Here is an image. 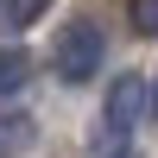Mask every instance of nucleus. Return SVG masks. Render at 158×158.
<instances>
[{
    "instance_id": "1",
    "label": "nucleus",
    "mask_w": 158,
    "mask_h": 158,
    "mask_svg": "<svg viewBox=\"0 0 158 158\" xmlns=\"http://www.w3.org/2000/svg\"><path fill=\"white\" fill-rule=\"evenodd\" d=\"M101 51H108V38L95 32V25H70V32L57 38V76L63 82H89V76L101 70Z\"/></svg>"
},
{
    "instance_id": "2",
    "label": "nucleus",
    "mask_w": 158,
    "mask_h": 158,
    "mask_svg": "<svg viewBox=\"0 0 158 158\" xmlns=\"http://www.w3.org/2000/svg\"><path fill=\"white\" fill-rule=\"evenodd\" d=\"M139 108H146V82H139V76H120V82L108 89V108H101L108 133L127 139V133H133V120H139Z\"/></svg>"
},
{
    "instance_id": "8",
    "label": "nucleus",
    "mask_w": 158,
    "mask_h": 158,
    "mask_svg": "<svg viewBox=\"0 0 158 158\" xmlns=\"http://www.w3.org/2000/svg\"><path fill=\"white\" fill-rule=\"evenodd\" d=\"M114 158H133V152H114Z\"/></svg>"
},
{
    "instance_id": "7",
    "label": "nucleus",
    "mask_w": 158,
    "mask_h": 158,
    "mask_svg": "<svg viewBox=\"0 0 158 158\" xmlns=\"http://www.w3.org/2000/svg\"><path fill=\"white\" fill-rule=\"evenodd\" d=\"M152 114H158V89H152Z\"/></svg>"
},
{
    "instance_id": "3",
    "label": "nucleus",
    "mask_w": 158,
    "mask_h": 158,
    "mask_svg": "<svg viewBox=\"0 0 158 158\" xmlns=\"http://www.w3.org/2000/svg\"><path fill=\"white\" fill-rule=\"evenodd\" d=\"M25 76H32V57H25L19 44H6V51H0V95L25 89Z\"/></svg>"
},
{
    "instance_id": "5",
    "label": "nucleus",
    "mask_w": 158,
    "mask_h": 158,
    "mask_svg": "<svg viewBox=\"0 0 158 158\" xmlns=\"http://www.w3.org/2000/svg\"><path fill=\"white\" fill-rule=\"evenodd\" d=\"M25 139H32V120H25V114H13V120H0V158H6V152H19Z\"/></svg>"
},
{
    "instance_id": "6",
    "label": "nucleus",
    "mask_w": 158,
    "mask_h": 158,
    "mask_svg": "<svg viewBox=\"0 0 158 158\" xmlns=\"http://www.w3.org/2000/svg\"><path fill=\"white\" fill-rule=\"evenodd\" d=\"M127 19H133L139 38H158V0H133V6H127Z\"/></svg>"
},
{
    "instance_id": "4",
    "label": "nucleus",
    "mask_w": 158,
    "mask_h": 158,
    "mask_svg": "<svg viewBox=\"0 0 158 158\" xmlns=\"http://www.w3.org/2000/svg\"><path fill=\"white\" fill-rule=\"evenodd\" d=\"M44 13V0H0V32H25Z\"/></svg>"
}]
</instances>
